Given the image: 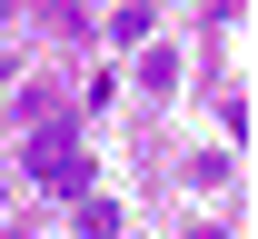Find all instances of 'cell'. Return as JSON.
Here are the masks:
<instances>
[{"mask_svg": "<svg viewBox=\"0 0 258 239\" xmlns=\"http://www.w3.org/2000/svg\"><path fill=\"white\" fill-rule=\"evenodd\" d=\"M80 239H119V200H90L80 189Z\"/></svg>", "mask_w": 258, "mask_h": 239, "instance_id": "cell-2", "label": "cell"}, {"mask_svg": "<svg viewBox=\"0 0 258 239\" xmlns=\"http://www.w3.org/2000/svg\"><path fill=\"white\" fill-rule=\"evenodd\" d=\"M10 120H20V130H50V120H60V100H50V90H20V100H10Z\"/></svg>", "mask_w": 258, "mask_h": 239, "instance_id": "cell-3", "label": "cell"}, {"mask_svg": "<svg viewBox=\"0 0 258 239\" xmlns=\"http://www.w3.org/2000/svg\"><path fill=\"white\" fill-rule=\"evenodd\" d=\"M30 179H40V189H70V200H80V189H90V150H80V130H60V120H50V130L30 139Z\"/></svg>", "mask_w": 258, "mask_h": 239, "instance_id": "cell-1", "label": "cell"}]
</instances>
